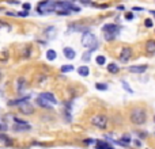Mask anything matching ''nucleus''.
<instances>
[{"mask_svg": "<svg viewBox=\"0 0 155 149\" xmlns=\"http://www.w3.org/2000/svg\"><path fill=\"white\" fill-rule=\"evenodd\" d=\"M129 121L135 126H143L147 122V111L144 107H133L129 113Z\"/></svg>", "mask_w": 155, "mask_h": 149, "instance_id": "1", "label": "nucleus"}, {"mask_svg": "<svg viewBox=\"0 0 155 149\" xmlns=\"http://www.w3.org/2000/svg\"><path fill=\"white\" fill-rule=\"evenodd\" d=\"M82 45L84 48H87L88 50H95L98 48V41L95 38V35L90 31H84V34L82 35Z\"/></svg>", "mask_w": 155, "mask_h": 149, "instance_id": "2", "label": "nucleus"}, {"mask_svg": "<svg viewBox=\"0 0 155 149\" xmlns=\"http://www.w3.org/2000/svg\"><path fill=\"white\" fill-rule=\"evenodd\" d=\"M90 122H91V125H93V126H95L97 129L103 130V129H106V127H107V122H109V121H107L106 115L95 114V115H93V117H91Z\"/></svg>", "mask_w": 155, "mask_h": 149, "instance_id": "3", "label": "nucleus"}, {"mask_svg": "<svg viewBox=\"0 0 155 149\" xmlns=\"http://www.w3.org/2000/svg\"><path fill=\"white\" fill-rule=\"evenodd\" d=\"M37 10H38L39 14H46V12H52V11H55V0L52 1V0H45V1H41L37 7Z\"/></svg>", "mask_w": 155, "mask_h": 149, "instance_id": "4", "label": "nucleus"}, {"mask_svg": "<svg viewBox=\"0 0 155 149\" xmlns=\"http://www.w3.org/2000/svg\"><path fill=\"white\" fill-rule=\"evenodd\" d=\"M133 56V50L132 48H129V46H125V48L121 49V52H120V56H118V60L121 61V63H128L131 58H132Z\"/></svg>", "mask_w": 155, "mask_h": 149, "instance_id": "5", "label": "nucleus"}, {"mask_svg": "<svg viewBox=\"0 0 155 149\" xmlns=\"http://www.w3.org/2000/svg\"><path fill=\"white\" fill-rule=\"evenodd\" d=\"M19 111L25 115H31L34 113V107L30 105L29 102H23V103L19 105Z\"/></svg>", "mask_w": 155, "mask_h": 149, "instance_id": "6", "label": "nucleus"}, {"mask_svg": "<svg viewBox=\"0 0 155 149\" xmlns=\"http://www.w3.org/2000/svg\"><path fill=\"white\" fill-rule=\"evenodd\" d=\"M102 30L105 33H112V34H118L120 33V30H121V27L120 26H117V25H114V23H110V25H105L102 27Z\"/></svg>", "mask_w": 155, "mask_h": 149, "instance_id": "7", "label": "nucleus"}, {"mask_svg": "<svg viewBox=\"0 0 155 149\" xmlns=\"http://www.w3.org/2000/svg\"><path fill=\"white\" fill-rule=\"evenodd\" d=\"M31 129V126H30L27 122L26 124H16L12 126V130L14 132H18V133H20V132H29V130Z\"/></svg>", "mask_w": 155, "mask_h": 149, "instance_id": "8", "label": "nucleus"}, {"mask_svg": "<svg viewBox=\"0 0 155 149\" xmlns=\"http://www.w3.org/2000/svg\"><path fill=\"white\" fill-rule=\"evenodd\" d=\"M144 49L147 54H155V39H148L144 44Z\"/></svg>", "mask_w": 155, "mask_h": 149, "instance_id": "9", "label": "nucleus"}, {"mask_svg": "<svg viewBox=\"0 0 155 149\" xmlns=\"http://www.w3.org/2000/svg\"><path fill=\"white\" fill-rule=\"evenodd\" d=\"M36 100H37V105H38L39 107H44V108H50L52 106H53V105H52V103H50V102H49V100H46L45 98H42V96H39V95L37 96V99H36Z\"/></svg>", "mask_w": 155, "mask_h": 149, "instance_id": "10", "label": "nucleus"}, {"mask_svg": "<svg viewBox=\"0 0 155 149\" xmlns=\"http://www.w3.org/2000/svg\"><path fill=\"white\" fill-rule=\"evenodd\" d=\"M128 69L132 73H144L147 71V65H133V67H129Z\"/></svg>", "mask_w": 155, "mask_h": 149, "instance_id": "11", "label": "nucleus"}, {"mask_svg": "<svg viewBox=\"0 0 155 149\" xmlns=\"http://www.w3.org/2000/svg\"><path fill=\"white\" fill-rule=\"evenodd\" d=\"M39 96H42V98H45L46 100H49L52 103V105H56L57 103V100H56V96L52 94V92H42V94H39Z\"/></svg>", "mask_w": 155, "mask_h": 149, "instance_id": "12", "label": "nucleus"}, {"mask_svg": "<svg viewBox=\"0 0 155 149\" xmlns=\"http://www.w3.org/2000/svg\"><path fill=\"white\" fill-rule=\"evenodd\" d=\"M116 144H118V145H121V146L125 148V146H128L129 144H131V137H129L128 134H125V136H123L118 141H116Z\"/></svg>", "mask_w": 155, "mask_h": 149, "instance_id": "13", "label": "nucleus"}, {"mask_svg": "<svg viewBox=\"0 0 155 149\" xmlns=\"http://www.w3.org/2000/svg\"><path fill=\"white\" fill-rule=\"evenodd\" d=\"M63 53H64V56L68 58V60H74L75 56H76V52H75L74 49H71V48H64Z\"/></svg>", "mask_w": 155, "mask_h": 149, "instance_id": "14", "label": "nucleus"}, {"mask_svg": "<svg viewBox=\"0 0 155 149\" xmlns=\"http://www.w3.org/2000/svg\"><path fill=\"white\" fill-rule=\"evenodd\" d=\"M97 149H114L110 146L109 142H105V141H97V145H95Z\"/></svg>", "mask_w": 155, "mask_h": 149, "instance_id": "15", "label": "nucleus"}, {"mask_svg": "<svg viewBox=\"0 0 155 149\" xmlns=\"http://www.w3.org/2000/svg\"><path fill=\"white\" fill-rule=\"evenodd\" d=\"M118 71H120V67L117 65V64H114V63H112V64H109L107 65V72H110V73H118Z\"/></svg>", "mask_w": 155, "mask_h": 149, "instance_id": "16", "label": "nucleus"}, {"mask_svg": "<svg viewBox=\"0 0 155 149\" xmlns=\"http://www.w3.org/2000/svg\"><path fill=\"white\" fill-rule=\"evenodd\" d=\"M78 73H79L80 76L86 77V76H88L90 69H88V67H79V68H78Z\"/></svg>", "mask_w": 155, "mask_h": 149, "instance_id": "17", "label": "nucleus"}, {"mask_svg": "<svg viewBox=\"0 0 155 149\" xmlns=\"http://www.w3.org/2000/svg\"><path fill=\"white\" fill-rule=\"evenodd\" d=\"M27 100H29V96H25V98L18 99V100H11V102H8V106H19L20 103H23V102H27Z\"/></svg>", "mask_w": 155, "mask_h": 149, "instance_id": "18", "label": "nucleus"}, {"mask_svg": "<svg viewBox=\"0 0 155 149\" xmlns=\"http://www.w3.org/2000/svg\"><path fill=\"white\" fill-rule=\"evenodd\" d=\"M0 142H3V144H6V145H11V138L8 136H6L4 133H0Z\"/></svg>", "mask_w": 155, "mask_h": 149, "instance_id": "19", "label": "nucleus"}, {"mask_svg": "<svg viewBox=\"0 0 155 149\" xmlns=\"http://www.w3.org/2000/svg\"><path fill=\"white\" fill-rule=\"evenodd\" d=\"M56 56H57V54H56V52H55V50H52V49H50V50L46 52V58H48L49 61H53V60L56 58Z\"/></svg>", "mask_w": 155, "mask_h": 149, "instance_id": "20", "label": "nucleus"}, {"mask_svg": "<svg viewBox=\"0 0 155 149\" xmlns=\"http://www.w3.org/2000/svg\"><path fill=\"white\" fill-rule=\"evenodd\" d=\"M95 61H97L98 65H105V63H106V58H105V56H97Z\"/></svg>", "mask_w": 155, "mask_h": 149, "instance_id": "21", "label": "nucleus"}, {"mask_svg": "<svg viewBox=\"0 0 155 149\" xmlns=\"http://www.w3.org/2000/svg\"><path fill=\"white\" fill-rule=\"evenodd\" d=\"M95 88L99 89V91H106L107 86L106 84H103V83H97V84H95Z\"/></svg>", "mask_w": 155, "mask_h": 149, "instance_id": "22", "label": "nucleus"}, {"mask_svg": "<svg viewBox=\"0 0 155 149\" xmlns=\"http://www.w3.org/2000/svg\"><path fill=\"white\" fill-rule=\"evenodd\" d=\"M18 89H19V91L25 89V79H23V77H20V79L18 80Z\"/></svg>", "mask_w": 155, "mask_h": 149, "instance_id": "23", "label": "nucleus"}, {"mask_svg": "<svg viewBox=\"0 0 155 149\" xmlns=\"http://www.w3.org/2000/svg\"><path fill=\"white\" fill-rule=\"evenodd\" d=\"M71 71H74V67H72V65H64V67H61V72L63 73L71 72Z\"/></svg>", "mask_w": 155, "mask_h": 149, "instance_id": "24", "label": "nucleus"}, {"mask_svg": "<svg viewBox=\"0 0 155 149\" xmlns=\"http://www.w3.org/2000/svg\"><path fill=\"white\" fill-rule=\"evenodd\" d=\"M116 38V34H112V33H105V39L106 41H113Z\"/></svg>", "mask_w": 155, "mask_h": 149, "instance_id": "25", "label": "nucleus"}, {"mask_svg": "<svg viewBox=\"0 0 155 149\" xmlns=\"http://www.w3.org/2000/svg\"><path fill=\"white\" fill-rule=\"evenodd\" d=\"M3 29H6L7 31H10V30H11V26L7 25L6 22H0V30H3Z\"/></svg>", "mask_w": 155, "mask_h": 149, "instance_id": "26", "label": "nucleus"}, {"mask_svg": "<svg viewBox=\"0 0 155 149\" xmlns=\"http://www.w3.org/2000/svg\"><path fill=\"white\" fill-rule=\"evenodd\" d=\"M123 87H124V89H125L126 92H129V94H133V91H132V89H131V87L128 86V83H126V81H124V80H123Z\"/></svg>", "mask_w": 155, "mask_h": 149, "instance_id": "27", "label": "nucleus"}, {"mask_svg": "<svg viewBox=\"0 0 155 149\" xmlns=\"http://www.w3.org/2000/svg\"><path fill=\"white\" fill-rule=\"evenodd\" d=\"M144 26H145V27H148V29H150V27H152V20L150 19V18H147V19L144 20Z\"/></svg>", "mask_w": 155, "mask_h": 149, "instance_id": "28", "label": "nucleus"}, {"mask_svg": "<svg viewBox=\"0 0 155 149\" xmlns=\"http://www.w3.org/2000/svg\"><path fill=\"white\" fill-rule=\"evenodd\" d=\"M23 10H25V11H29L30 10V8H31V4H30V3H23Z\"/></svg>", "mask_w": 155, "mask_h": 149, "instance_id": "29", "label": "nucleus"}, {"mask_svg": "<svg viewBox=\"0 0 155 149\" xmlns=\"http://www.w3.org/2000/svg\"><path fill=\"white\" fill-rule=\"evenodd\" d=\"M90 53H91V50H88L87 53L83 54V60H84V61H88V60H90Z\"/></svg>", "mask_w": 155, "mask_h": 149, "instance_id": "30", "label": "nucleus"}, {"mask_svg": "<svg viewBox=\"0 0 155 149\" xmlns=\"http://www.w3.org/2000/svg\"><path fill=\"white\" fill-rule=\"evenodd\" d=\"M136 133L139 134V136L142 137V138H145V137L148 136V134H147V133H144V132H143V130H139V132H136Z\"/></svg>", "mask_w": 155, "mask_h": 149, "instance_id": "31", "label": "nucleus"}, {"mask_svg": "<svg viewBox=\"0 0 155 149\" xmlns=\"http://www.w3.org/2000/svg\"><path fill=\"white\" fill-rule=\"evenodd\" d=\"M16 16H29V12L27 11H20V12L16 14Z\"/></svg>", "mask_w": 155, "mask_h": 149, "instance_id": "32", "label": "nucleus"}, {"mask_svg": "<svg viewBox=\"0 0 155 149\" xmlns=\"http://www.w3.org/2000/svg\"><path fill=\"white\" fill-rule=\"evenodd\" d=\"M29 56H30V48H29V46H27V48H26V50H25V57L27 58V57H29Z\"/></svg>", "mask_w": 155, "mask_h": 149, "instance_id": "33", "label": "nucleus"}, {"mask_svg": "<svg viewBox=\"0 0 155 149\" xmlns=\"http://www.w3.org/2000/svg\"><path fill=\"white\" fill-rule=\"evenodd\" d=\"M125 19L132 20V19H133V14H126V15H125Z\"/></svg>", "mask_w": 155, "mask_h": 149, "instance_id": "34", "label": "nucleus"}, {"mask_svg": "<svg viewBox=\"0 0 155 149\" xmlns=\"http://www.w3.org/2000/svg\"><path fill=\"white\" fill-rule=\"evenodd\" d=\"M7 130V126L4 124H0V132H6Z\"/></svg>", "mask_w": 155, "mask_h": 149, "instance_id": "35", "label": "nucleus"}, {"mask_svg": "<svg viewBox=\"0 0 155 149\" xmlns=\"http://www.w3.org/2000/svg\"><path fill=\"white\" fill-rule=\"evenodd\" d=\"M7 3L8 4H19V1H16V0H7Z\"/></svg>", "mask_w": 155, "mask_h": 149, "instance_id": "36", "label": "nucleus"}, {"mask_svg": "<svg viewBox=\"0 0 155 149\" xmlns=\"http://www.w3.org/2000/svg\"><path fill=\"white\" fill-rule=\"evenodd\" d=\"M132 11H143V8H142V7H133Z\"/></svg>", "mask_w": 155, "mask_h": 149, "instance_id": "37", "label": "nucleus"}, {"mask_svg": "<svg viewBox=\"0 0 155 149\" xmlns=\"http://www.w3.org/2000/svg\"><path fill=\"white\" fill-rule=\"evenodd\" d=\"M94 141L93 140H84V144H87V145H90V144H93Z\"/></svg>", "mask_w": 155, "mask_h": 149, "instance_id": "38", "label": "nucleus"}, {"mask_svg": "<svg viewBox=\"0 0 155 149\" xmlns=\"http://www.w3.org/2000/svg\"><path fill=\"white\" fill-rule=\"evenodd\" d=\"M135 144H136V146H140V145H142V144H140V141H139V140H135Z\"/></svg>", "mask_w": 155, "mask_h": 149, "instance_id": "39", "label": "nucleus"}, {"mask_svg": "<svg viewBox=\"0 0 155 149\" xmlns=\"http://www.w3.org/2000/svg\"><path fill=\"white\" fill-rule=\"evenodd\" d=\"M118 10L123 11V10H125V7H124V6H118Z\"/></svg>", "mask_w": 155, "mask_h": 149, "instance_id": "40", "label": "nucleus"}, {"mask_svg": "<svg viewBox=\"0 0 155 149\" xmlns=\"http://www.w3.org/2000/svg\"><path fill=\"white\" fill-rule=\"evenodd\" d=\"M150 12H151V14H152V15H154V16H155V11H150Z\"/></svg>", "mask_w": 155, "mask_h": 149, "instance_id": "41", "label": "nucleus"}, {"mask_svg": "<svg viewBox=\"0 0 155 149\" xmlns=\"http://www.w3.org/2000/svg\"><path fill=\"white\" fill-rule=\"evenodd\" d=\"M0 80H1V71H0Z\"/></svg>", "mask_w": 155, "mask_h": 149, "instance_id": "42", "label": "nucleus"}, {"mask_svg": "<svg viewBox=\"0 0 155 149\" xmlns=\"http://www.w3.org/2000/svg\"><path fill=\"white\" fill-rule=\"evenodd\" d=\"M154 122H155V115H154Z\"/></svg>", "mask_w": 155, "mask_h": 149, "instance_id": "43", "label": "nucleus"}, {"mask_svg": "<svg viewBox=\"0 0 155 149\" xmlns=\"http://www.w3.org/2000/svg\"><path fill=\"white\" fill-rule=\"evenodd\" d=\"M154 1H155V0H154Z\"/></svg>", "mask_w": 155, "mask_h": 149, "instance_id": "44", "label": "nucleus"}]
</instances>
